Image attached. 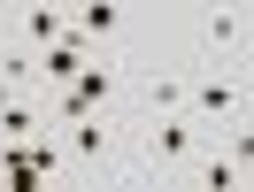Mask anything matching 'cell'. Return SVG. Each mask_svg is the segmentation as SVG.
Wrapping results in <instances>:
<instances>
[{
    "label": "cell",
    "mask_w": 254,
    "mask_h": 192,
    "mask_svg": "<svg viewBox=\"0 0 254 192\" xmlns=\"http://www.w3.org/2000/svg\"><path fill=\"white\" fill-rule=\"evenodd\" d=\"M185 100H192V123H223V115H239V85H231V77H192Z\"/></svg>",
    "instance_id": "1"
},
{
    "label": "cell",
    "mask_w": 254,
    "mask_h": 192,
    "mask_svg": "<svg viewBox=\"0 0 254 192\" xmlns=\"http://www.w3.org/2000/svg\"><path fill=\"white\" fill-rule=\"evenodd\" d=\"M200 146V123L192 115H154V131H146V154L154 161H177V154H192Z\"/></svg>",
    "instance_id": "2"
},
{
    "label": "cell",
    "mask_w": 254,
    "mask_h": 192,
    "mask_svg": "<svg viewBox=\"0 0 254 192\" xmlns=\"http://www.w3.org/2000/svg\"><path fill=\"white\" fill-rule=\"evenodd\" d=\"M39 131H47V115L31 93H0V139H39Z\"/></svg>",
    "instance_id": "3"
},
{
    "label": "cell",
    "mask_w": 254,
    "mask_h": 192,
    "mask_svg": "<svg viewBox=\"0 0 254 192\" xmlns=\"http://www.w3.org/2000/svg\"><path fill=\"white\" fill-rule=\"evenodd\" d=\"M69 154L77 161H108V115H77L69 123Z\"/></svg>",
    "instance_id": "4"
},
{
    "label": "cell",
    "mask_w": 254,
    "mask_h": 192,
    "mask_svg": "<svg viewBox=\"0 0 254 192\" xmlns=\"http://www.w3.org/2000/svg\"><path fill=\"white\" fill-rule=\"evenodd\" d=\"M77 69H85V62H77V39H54V47L39 54V69H31V77H39V85H69Z\"/></svg>",
    "instance_id": "5"
},
{
    "label": "cell",
    "mask_w": 254,
    "mask_h": 192,
    "mask_svg": "<svg viewBox=\"0 0 254 192\" xmlns=\"http://www.w3.org/2000/svg\"><path fill=\"white\" fill-rule=\"evenodd\" d=\"M200 192H247V161L239 154H208L200 161Z\"/></svg>",
    "instance_id": "6"
},
{
    "label": "cell",
    "mask_w": 254,
    "mask_h": 192,
    "mask_svg": "<svg viewBox=\"0 0 254 192\" xmlns=\"http://www.w3.org/2000/svg\"><path fill=\"white\" fill-rule=\"evenodd\" d=\"M16 23H23V39H31V47H54V39H69V23L54 16V8H23Z\"/></svg>",
    "instance_id": "7"
},
{
    "label": "cell",
    "mask_w": 254,
    "mask_h": 192,
    "mask_svg": "<svg viewBox=\"0 0 254 192\" xmlns=\"http://www.w3.org/2000/svg\"><path fill=\"white\" fill-rule=\"evenodd\" d=\"M108 31H124V8H108V0L77 8V39H108Z\"/></svg>",
    "instance_id": "8"
},
{
    "label": "cell",
    "mask_w": 254,
    "mask_h": 192,
    "mask_svg": "<svg viewBox=\"0 0 254 192\" xmlns=\"http://www.w3.org/2000/svg\"><path fill=\"white\" fill-rule=\"evenodd\" d=\"M146 108H154V115H177V108H185V77H170V69H162V77L146 85Z\"/></svg>",
    "instance_id": "9"
},
{
    "label": "cell",
    "mask_w": 254,
    "mask_h": 192,
    "mask_svg": "<svg viewBox=\"0 0 254 192\" xmlns=\"http://www.w3.org/2000/svg\"><path fill=\"white\" fill-rule=\"evenodd\" d=\"M208 39H216V47H239V39H247V16H239V8H216V16H208Z\"/></svg>",
    "instance_id": "10"
},
{
    "label": "cell",
    "mask_w": 254,
    "mask_h": 192,
    "mask_svg": "<svg viewBox=\"0 0 254 192\" xmlns=\"http://www.w3.org/2000/svg\"><path fill=\"white\" fill-rule=\"evenodd\" d=\"M8 192H47V177L39 169H8Z\"/></svg>",
    "instance_id": "11"
}]
</instances>
